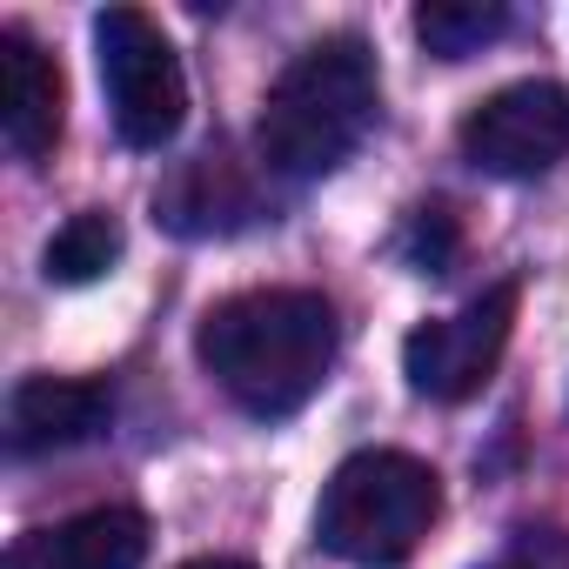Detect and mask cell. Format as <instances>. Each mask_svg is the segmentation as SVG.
I'll list each match as a JSON object with an SVG mask.
<instances>
[{
	"label": "cell",
	"mask_w": 569,
	"mask_h": 569,
	"mask_svg": "<svg viewBox=\"0 0 569 569\" xmlns=\"http://www.w3.org/2000/svg\"><path fill=\"white\" fill-rule=\"evenodd\" d=\"M121 261V221L108 208H81L74 221H61V234L41 254V274L61 281V289H81V281H101Z\"/></svg>",
	"instance_id": "obj_11"
},
{
	"label": "cell",
	"mask_w": 569,
	"mask_h": 569,
	"mask_svg": "<svg viewBox=\"0 0 569 569\" xmlns=\"http://www.w3.org/2000/svg\"><path fill=\"white\" fill-rule=\"evenodd\" d=\"M442 516V482L409 449H362L349 456L316 502V542L356 569H389L422 549Z\"/></svg>",
	"instance_id": "obj_3"
},
{
	"label": "cell",
	"mask_w": 569,
	"mask_h": 569,
	"mask_svg": "<svg viewBox=\"0 0 569 569\" xmlns=\"http://www.w3.org/2000/svg\"><path fill=\"white\" fill-rule=\"evenodd\" d=\"M456 248H462V228H456V214H449L442 201H429V208L409 214L402 254H409L416 274H449V268H456Z\"/></svg>",
	"instance_id": "obj_13"
},
{
	"label": "cell",
	"mask_w": 569,
	"mask_h": 569,
	"mask_svg": "<svg viewBox=\"0 0 569 569\" xmlns=\"http://www.w3.org/2000/svg\"><path fill=\"white\" fill-rule=\"evenodd\" d=\"M254 214V188L221 161V154H194L174 168L168 188H154V221H168L174 234L201 241V234H234Z\"/></svg>",
	"instance_id": "obj_10"
},
{
	"label": "cell",
	"mask_w": 569,
	"mask_h": 569,
	"mask_svg": "<svg viewBox=\"0 0 569 569\" xmlns=\"http://www.w3.org/2000/svg\"><path fill=\"white\" fill-rule=\"evenodd\" d=\"M114 416L108 382H74V376H28L8 396V442L14 456H54L88 436H101Z\"/></svg>",
	"instance_id": "obj_9"
},
{
	"label": "cell",
	"mask_w": 569,
	"mask_h": 569,
	"mask_svg": "<svg viewBox=\"0 0 569 569\" xmlns=\"http://www.w3.org/2000/svg\"><path fill=\"white\" fill-rule=\"evenodd\" d=\"M516 336V281H496L482 289L469 309L456 316H429L409 329L402 342V376L422 402H469L489 389L502 349Z\"/></svg>",
	"instance_id": "obj_5"
},
{
	"label": "cell",
	"mask_w": 569,
	"mask_h": 569,
	"mask_svg": "<svg viewBox=\"0 0 569 569\" xmlns=\"http://www.w3.org/2000/svg\"><path fill=\"white\" fill-rule=\"evenodd\" d=\"M194 356L241 416L281 422L322 389L336 362V309L316 289H248L201 316Z\"/></svg>",
	"instance_id": "obj_1"
},
{
	"label": "cell",
	"mask_w": 569,
	"mask_h": 569,
	"mask_svg": "<svg viewBox=\"0 0 569 569\" xmlns=\"http://www.w3.org/2000/svg\"><path fill=\"white\" fill-rule=\"evenodd\" d=\"M496 569H529V562H496Z\"/></svg>",
	"instance_id": "obj_15"
},
{
	"label": "cell",
	"mask_w": 569,
	"mask_h": 569,
	"mask_svg": "<svg viewBox=\"0 0 569 569\" xmlns=\"http://www.w3.org/2000/svg\"><path fill=\"white\" fill-rule=\"evenodd\" d=\"M502 28H509L502 0H422V8H416V41H422L436 61H469V54H482Z\"/></svg>",
	"instance_id": "obj_12"
},
{
	"label": "cell",
	"mask_w": 569,
	"mask_h": 569,
	"mask_svg": "<svg viewBox=\"0 0 569 569\" xmlns=\"http://www.w3.org/2000/svg\"><path fill=\"white\" fill-rule=\"evenodd\" d=\"M181 569H254V562H241V556H194V562H181Z\"/></svg>",
	"instance_id": "obj_14"
},
{
	"label": "cell",
	"mask_w": 569,
	"mask_h": 569,
	"mask_svg": "<svg viewBox=\"0 0 569 569\" xmlns=\"http://www.w3.org/2000/svg\"><path fill=\"white\" fill-rule=\"evenodd\" d=\"M376 108H382V74L369 41L322 34L274 74L254 114V154L289 181H316L362 148V134L376 128Z\"/></svg>",
	"instance_id": "obj_2"
},
{
	"label": "cell",
	"mask_w": 569,
	"mask_h": 569,
	"mask_svg": "<svg viewBox=\"0 0 569 569\" xmlns=\"http://www.w3.org/2000/svg\"><path fill=\"white\" fill-rule=\"evenodd\" d=\"M141 562H148V516L121 502L28 529L8 549V569H141Z\"/></svg>",
	"instance_id": "obj_8"
},
{
	"label": "cell",
	"mask_w": 569,
	"mask_h": 569,
	"mask_svg": "<svg viewBox=\"0 0 569 569\" xmlns=\"http://www.w3.org/2000/svg\"><path fill=\"white\" fill-rule=\"evenodd\" d=\"M462 161L496 181H536L569 154V88L562 81H509L462 114Z\"/></svg>",
	"instance_id": "obj_6"
},
{
	"label": "cell",
	"mask_w": 569,
	"mask_h": 569,
	"mask_svg": "<svg viewBox=\"0 0 569 569\" xmlns=\"http://www.w3.org/2000/svg\"><path fill=\"white\" fill-rule=\"evenodd\" d=\"M94 54H101L114 134L141 154H161L188 121V74H181L174 41L141 8H101L94 14Z\"/></svg>",
	"instance_id": "obj_4"
},
{
	"label": "cell",
	"mask_w": 569,
	"mask_h": 569,
	"mask_svg": "<svg viewBox=\"0 0 569 569\" xmlns=\"http://www.w3.org/2000/svg\"><path fill=\"white\" fill-rule=\"evenodd\" d=\"M61 128H68V81H61V61L8 28L0 34V134L21 161H48L61 148Z\"/></svg>",
	"instance_id": "obj_7"
}]
</instances>
